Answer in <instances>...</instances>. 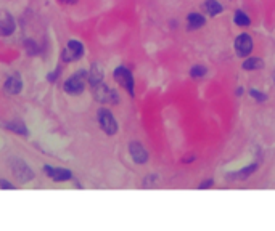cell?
<instances>
[{
    "instance_id": "4fadbf2b",
    "label": "cell",
    "mask_w": 275,
    "mask_h": 231,
    "mask_svg": "<svg viewBox=\"0 0 275 231\" xmlns=\"http://www.w3.org/2000/svg\"><path fill=\"white\" fill-rule=\"evenodd\" d=\"M4 89L8 95H18L21 89H23V81H21V77L18 74H13L5 81Z\"/></svg>"
},
{
    "instance_id": "e0dca14e",
    "label": "cell",
    "mask_w": 275,
    "mask_h": 231,
    "mask_svg": "<svg viewBox=\"0 0 275 231\" xmlns=\"http://www.w3.org/2000/svg\"><path fill=\"white\" fill-rule=\"evenodd\" d=\"M234 24L237 28H249L251 26V18L243 10H235L234 12Z\"/></svg>"
},
{
    "instance_id": "7c38bea8",
    "label": "cell",
    "mask_w": 275,
    "mask_h": 231,
    "mask_svg": "<svg viewBox=\"0 0 275 231\" xmlns=\"http://www.w3.org/2000/svg\"><path fill=\"white\" fill-rule=\"evenodd\" d=\"M15 32V19L12 15H8L7 12L0 13V36L8 37Z\"/></svg>"
},
{
    "instance_id": "5bb4252c",
    "label": "cell",
    "mask_w": 275,
    "mask_h": 231,
    "mask_svg": "<svg viewBox=\"0 0 275 231\" xmlns=\"http://www.w3.org/2000/svg\"><path fill=\"white\" fill-rule=\"evenodd\" d=\"M203 10L208 16L216 18L224 12V5L219 2V0H206V2L203 4Z\"/></svg>"
},
{
    "instance_id": "7402d4cb",
    "label": "cell",
    "mask_w": 275,
    "mask_h": 231,
    "mask_svg": "<svg viewBox=\"0 0 275 231\" xmlns=\"http://www.w3.org/2000/svg\"><path fill=\"white\" fill-rule=\"evenodd\" d=\"M158 180H159V177L156 173H151V175H147V177L144 178V188H151V186H155L156 183H158Z\"/></svg>"
},
{
    "instance_id": "6da1fadb",
    "label": "cell",
    "mask_w": 275,
    "mask_h": 231,
    "mask_svg": "<svg viewBox=\"0 0 275 231\" xmlns=\"http://www.w3.org/2000/svg\"><path fill=\"white\" fill-rule=\"evenodd\" d=\"M113 79L116 81V84L121 89H124L130 96H135V79L127 66H123V64L118 66L113 71Z\"/></svg>"
},
{
    "instance_id": "277c9868",
    "label": "cell",
    "mask_w": 275,
    "mask_h": 231,
    "mask_svg": "<svg viewBox=\"0 0 275 231\" xmlns=\"http://www.w3.org/2000/svg\"><path fill=\"white\" fill-rule=\"evenodd\" d=\"M92 93H94V98L98 103H111V105H118L119 103L118 92L113 90V89H109V87L105 85L103 82L94 85L92 87Z\"/></svg>"
},
{
    "instance_id": "7a4b0ae2",
    "label": "cell",
    "mask_w": 275,
    "mask_h": 231,
    "mask_svg": "<svg viewBox=\"0 0 275 231\" xmlns=\"http://www.w3.org/2000/svg\"><path fill=\"white\" fill-rule=\"evenodd\" d=\"M87 82H89V72L79 71L73 74L70 79L63 84V90L68 95H81L85 90Z\"/></svg>"
},
{
    "instance_id": "ac0fdd59",
    "label": "cell",
    "mask_w": 275,
    "mask_h": 231,
    "mask_svg": "<svg viewBox=\"0 0 275 231\" xmlns=\"http://www.w3.org/2000/svg\"><path fill=\"white\" fill-rule=\"evenodd\" d=\"M190 77L193 81H198V79H203V77H206L208 74V68L204 64H193L190 68Z\"/></svg>"
},
{
    "instance_id": "3957f363",
    "label": "cell",
    "mask_w": 275,
    "mask_h": 231,
    "mask_svg": "<svg viewBox=\"0 0 275 231\" xmlns=\"http://www.w3.org/2000/svg\"><path fill=\"white\" fill-rule=\"evenodd\" d=\"M97 120H98V125H100V129L105 132V134L108 137H113L118 134V120L114 119L113 113L109 111V109L106 108H100L97 111Z\"/></svg>"
},
{
    "instance_id": "5b68a950",
    "label": "cell",
    "mask_w": 275,
    "mask_h": 231,
    "mask_svg": "<svg viewBox=\"0 0 275 231\" xmlns=\"http://www.w3.org/2000/svg\"><path fill=\"white\" fill-rule=\"evenodd\" d=\"M234 50L237 53V57L246 58L253 53V50H255V40H253V37L249 34H246V32H241V34H238L235 37Z\"/></svg>"
},
{
    "instance_id": "44dd1931",
    "label": "cell",
    "mask_w": 275,
    "mask_h": 231,
    "mask_svg": "<svg viewBox=\"0 0 275 231\" xmlns=\"http://www.w3.org/2000/svg\"><path fill=\"white\" fill-rule=\"evenodd\" d=\"M23 47H25V50H26V53L29 55V57H36V55H39V52H40L37 42L32 40V39H26L23 42Z\"/></svg>"
},
{
    "instance_id": "2e32d148",
    "label": "cell",
    "mask_w": 275,
    "mask_h": 231,
    "mask_svg": "<svg viewBox=\"0 0 275 231\" xmlns=\"http://www.w3.org/2000/svg\"><path fill=\"white\" fill-rule=\"evenodd\" d=\"M87 72H89V84H90V87H94V85H97V84H102V82H103L105 72H103L102 64L94 63V64L90 66V69L87 71Z\"/></svg>"
},
{
    "instance_id": "9a60e30c",
    "label": "cell",
    "mask_w": 275,
    "mask_h": 231,
    "mask_svg": "<svg viewBox=\"0 0 275 231\" xmlns=\"http://www.w3.org/2000/svg\"><path fill=\"white\" fill-rule=\"evenodd\" d=\"M264 60L259 58V57H246L243 58V63H241V69L243 71H259V69H264Z\"/></svg>"
},
{
    "instance_id": "52a82bcc",
    "label": "cell",
    "mask_w": 275,
    "mask_h": 231,
    "mask_svg": "<svg viewBox=\"0 0 275 231\" xmlns=\"http://www.w3.org/2000/svg\"><path fill=\"white\" fill-rule=\"evenodd\" d=\"M129 154H130V159L134 161L137 166H144V164L148 162L150 159V154L145 149V146L142 145L140 141H130L129 143Z\"/></svg>"
},
{
    "instance_id": "30bf717a",
    "label": "cell",
    "mask_w": 275,
    "mask_h": 231,
    "mask_svg": "<svg viewBox=\"0 0 275 231\" xmlns=\"http://www.w3.org/2000/svg\"><path fill=\"white\" fill-rule=\"evenodd\" d=\"M258 167H259L258 162H251V164H248V166H245L243 169L228 173L227 178H228V182H246L251 177V175L258 170Z\"/></svg>"
},
{
    "instance_id": "8fae6325",
    "label": "cell",
    "mask_w": 275,
    "mask_h": 231,
    "mask_svg": "<svg viewBox=\"0 0 275 231\" xmlns=\"http://www.w3.org/2000/svg\"><path fill=\"white\" fill-rule=\"evenodd\" d=\"M187 31H198V29H203L206 26V16L203 13H198V12H190L187 15Z\"/></svg>"
},
{
    "instance_id": "4316f807",
    "label": "cell",
    "mask_w": 275,
    "mask_h": 231,
    "mask_svg": "<svg viewBox=\"0 0 275 231\" xmlns=\"http://www.w3.org/2000/svg\"><path fill=\"white\" fill-rule=\"evenodd\" d=\"M63 4H66V5H76L79 2V0H61Z\"/></svg>"
},
{
    "instance_id": "cb8c5ba5",
    "label": "cell",
    "mask_w": 275,
    "mask_h": 231,
    "mask_svg": "<svg viewBox=\"0 0 275 231\" xmlns=\"http://www.w3.org/2000/svg\"><path fill=\"white\" fill-rule=\"evenodd\" d=\"M15 188H16V186L13 183H10L5 178H0V190H15Z\"/></svg>"
},
{
    "instance_id": "ffe728a7",
    "label": "cell",
    "mask_w": 275,
    "mask_h": 231,
    "mask_svg": "<svg viewBox=\"0 0 275 231\" xmlns=\"http://www.w3.org/2000/svg\"><path fill=\"white\" fill-rule=\"evenodd\" d=\"M248 95H249L256 103H259V105L266 103V101L269 100L267 93H266V92H262V90H259V89H249V90H248Z\"/></svg>"
},
{
    "instance_id": "9c48e42d",
    "label": "cell",
    "mask_w": 275,
    "mask_h": 231,
    "mask_svg": "<svg viewBox=\"0 0 275 231\" xmlns=\"http://www.w3.org/2000/svg\"><path fill=\"white\" fill-rule=\"evenodd\" d=\"M12 170H13V173H15V177H16L21 183H28V182H31L32 178H34V172H32V170L28 167L26 162L19 161V159H13V161H12Z\"/></svg>"
},
{
    "instance_id": "ba28073f",
    "label": "cell",
    "mask_w": 275,
    "mask_h": 231,
    "mask_svg": "<svg viewBox=\"0 0 275 231\" xmlns=\"http://www.w3.org/2000/svg\"><path fill=\"white\" fill-rule=\"evenodd\" d=\"M43 172L47 177L55 183H64L73 180V172L64 169V167H52V166H43Z\"/></svg>"
},
{
    "instance_id": "8992f818",
    "label": "cell",
    "mask_w": 275,
    "mask_h": 231,
    "mask_svg": "<svg viewBox=\"0 0 275 231\" xmlns=\"http://www.w3.org/2000/svg\"><path fill=\"white\" fill-rule=\"evenodd\" d=\"M84 52H85V48L79 40H70L61 52V60H63V63L78 61L84 57Z\"/></svg>"
},
{
    "instance_id": "603a6c76",
    "label": "cell",
    "mask_w": 275,
    "mask_h": 231,
    "mask_svg": "<svg viewBox=\"0 0 275 231\" xmlns=\"http://www.w3.org/2000/svg\"><path fill=\"white\" fill-rule=\"evenodd\" d=\"M214 185H216L214 178H204L200 185H198V190H211Z\"/></svg>"
},
{
    "instance_id": "83f0119b",
    "label": "cell",
    "mask_w": 275,
    "mask_h": 231,
    "mask_svg": "<svg viewBox=\"0 0 275 231\" xmlns=\"http://www.w3.org/2000/svg\"><path fill=\"white\" fill-rule=\"evenodd\" d=\"M243 93H245V89H243V87H238V89L235 90V95H237V96H241Z\"/></svg>"
},
{
    "instance_id": "d4e9b609",
    "label": "cell",
    "mask_w": 275,
    "mask_h": 231,
    "mask_svg": "<svg viewBox=\"0 0 275 231\" xmlns=\"http://www.w3.org/2000/svg\"><path fill=\"white\" fill-rule=\"evenodd\" d=\"M60 72H61V68H57L53 72H49L47 81H49V82H57V79L60 77Z\"/></svg>"
},
{
    "instance_id": "d6986e66",
    "label": "cell",
    "mask_w": 275,
    "mask_h": 231,
    "mask_svg": "<svg viewBox=\"0 0 275 231\" xmlns=\"http://www.w3.org/2000/svg\"><path fill=\"white\" fill-rule=\"evenodd\" d=\"M7 130L15 132V134H18V135H25V137L29 134L28 129H26V125H25L23 122H19V120H13V122H8V124H7Z\"/></svg>"
},
{
    "instance_id": "484cf974",
    "label": "cell",
    "mask_w": 275,
    "mask_h": 231,
    "mask_svg": "<svg viewBox=\"0 0 275 231\" xmlns=\"http://www.w3.org/2000/svg\"><path fill=\"white\" fill-rule=\"evenodd\" d=\"M195 159H196V158H195L193 154H192V156H187V158H184V159H182V164H185V166H189V164H192Z\"/></svg>"
}]
</instances>
